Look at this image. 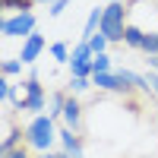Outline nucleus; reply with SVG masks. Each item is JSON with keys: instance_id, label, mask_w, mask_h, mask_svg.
I'll use <instances>...</instances> for the list:
<instances>
[{"instance_id": "nucleus-5", "label": "nucleus", "mask_w": 158, "mask_h": 158, "mask_svg": "<svg viewBox=\"0 0 158 158\" xmlns=\"http://www.w3.org/2000/svg\"><path fill=\"white\" fill-rule=\"evenodd\" d=\"M44 48H48L44 35H41V32H35V35H29V38H25V41H22V51H19V60L25 63V67H32V63H35L38 57L44 54Z\"/></svg>"}, {"instance_id": "nucleus-10", "label": "nucleus", "mask_w": 158, "mask_h": 158, "mask_svg": "<svg viewBox=\"0 0 158 158\" xmlns=\"http://www.w3.org/2000/svg\"><path fill=\"white\" fill-rule=\"evenodd\" d=\"M22 95L25 98H44L48 92L41 85V79H38V70H29V76L22 79Z\"/></svg>"}, {"instance_id": "nucleus-26", "label": "nucleus", "mask_w": 158, "mask_h": 158, "mask_svg": "<svg viewBox=\"0 0 158 158\" xmlns=\"http://www.w3.org/2000/svg\"><path fill=\"white\" fill-rule=\"evenodd\" d=\"M117 3H127V6H130V3H133V0H117Z\"/></svg>"}, {"instance_id": "nucleus-2", "label": "nucleus", "mask_w": 158, "mask_h": 158, "mask_svg": "<svg viewBox=\"0 0 158 158\" xmlns=\"http://www.w3.org/2000/svg\"><path fill=\"white\" fill-rule=\"evenodd\" d=\"M130 25V6L127 3H117L111 0L104 6V19H101V35L108 38L111 44H123V32Z\"/></svg>"}, {"instance_id": "nucleus-23", "label": "nucleus", "mask_w": 158, "mask_h": 158, "mask_svg": "<svg viewBox=\"0 0 158 158\" xmlns=\"http://www.w3.org/2000/svg\"><path fill=\"white\" fill-rule=\"evenodd\" d=\"M146 79H149V85H152V92H155V98H158V73H152V70H149V76H146Z\"/></svg>"}, {"instance_id": "nucleus-3", "label": "nucleus", "mask_w": 158, "mask_h": 158, "mask_svg": "<svg viewBox=\"0 0 158 158\" xmlns=\"http://www.w3.org/2000/svg\"><path fill=\"white\" fill-rule=\"evenodd\" d=\"M38 32V19L35 13H13V16H3L0 19V35L3 38H29Z\"/></svg>"}, {"instance_id": "nucleus-12", "label": "nucleus", "mask_w": 158, "mask_h": 158, "mask_svg": "<svg viewBox=\"0 0 158 158\" xmlns=\"http://www.w3.org/2000/svg\"><path fill=\"white\" fill-rule=\"evenodd\" d=\"M142 41H146V29H139V25L130 22V25H127V32H123V44H127V48H133V51H142Z\"/></svg>"}, {"instance_id": "nucleus-24", "label": "nucleus", "mask_w": 158, "mask_h": 158, "mask_svg": "<svg viewBox=\"0 0 158 158\" xmlns=\"http://www.w3.org/2000/svg\"><path fill=\"white\" fill-rule=\"evenodd\" d=\"M32 3L38 6V3H44V6H51V3H54V0H32Z\"/></svg>"}, {"instance_id": "nucleus-13", "label": "nucleus", "mask_w": 158, "mask_h": 158, "mask_svg": "<svg viewBox=\"0 0 158 158\" xmlns=\"http://www.w3.org/2000/svg\"><path fill=\"white\" fill-rule=\"evenodd\" d=\"M32 0H0V10L3 16H13V13H32Z\"/></svg>"}, {"instance_id": "nucleus-7", "label": "nucleus", "mask_w": 158, "mask_h": 158, "mask_svg": "<svg viewBox=\"0 0 158 158\" xmlns=\"http://www.w3.org/2000/svg\"><path fill=\"white\" fill-rule=\"evenodd\" d=\"M63 127H70V130H76L79 133V127H82V104H79V98L76 95H70L67 98V108H63Z\"/></svg>"}, {"instance_id": "nucleus-14", "label": "nucleus", "mask_w": 158, "mask_h": 158, "mask_svg": "<svg viewBox=\"0 0 158 158\" xmlns=\"http://www.w3.org/2000/svg\"><path fill=\"white\" fill-rule=\"evenodd\" d=\"M89 89H95L92 76H70V82H67V92H70V95H82V92H89Z\"/></svg>"}, {"instance_id": "nucleus-8", "label": "nucleus", "mask_w": 158, "mask_h": 158, "mask_svg": "<svg viewBox=\"0 0 158 158\" xmlns=\"http://www.w3.org/2000/svg\"><path fill=\"white\" fill-rule=\"evenodd\" d=\"M22 146H25V127H10L3 142H0V155H6L13 149H22Z\"/></svg>"}, {"instance_id": "nucleus-18", "label": "nucleus", "mask_w": 158, "mask_h": 158, "mask_svg": "<svg viewBox=\"0 0 158 158\" xmlns=\"http://www.w3.org/2000/svg\"><path fill=\"white\" fill-rule=\"evenodd\" d=\"M0 98H3L6 104H16L19 101L16 89H13V82H10V76H0Z\"/></svg>"}, {"instance_id": "nucleus-25", "label": "nucleus", "mask_w": 158, "mask_h": 158, "mask_svg": "<svg viewBox=\"0 0 158 158\" xmlns=\"http://www.w3.org/2000/svg\"><path fill=\"white\" fill-rule=\"evenodd\" d=\"M38 158H57V152H44V155H38Z\"/></svg>"}, {"instance_id": "nucleus-11", "label": "nucleus", "mask_w": 158, "mask_h": 158, "mask_svg": "<svg viewBox=\"0 0 158 158\" xmlns=\"http://www.w3.org/2000/svg\"><path fill=\"white\" fill-rule=\"evenodd\" d=\"M67 98H70V92H63V89H57V92H51V95H48V114L54 117V120H60V117H63Z\"/></svg>"}, {"instance_id": "nucleus-20", "label": "nucleus", "mask_w": 158, "mask_h": 158, "mask_svg": "<svg viewBox=\"0 0 158 158\" xmlns=\"http://www.w3.org/2000/svg\"><path fill=\"white\" fill-rule=\"evenodd\" d=\"M108 44H111V41H108V38H104L101 32L89 38V48H92V51H95V54H104V51H108Z\"/></svg>"}, {"instance_id": "nucleus-16", "label": "nucleus", "mask_w": 158, "mask_h": 158, "mask_svg": "<svg viewBox=\"0 0 158 158\" xmlns=\"http://www.w3.org/2000/svg\"><path fill=\"white\" fill-rule=\"evenodd\" d=\"M22 67L25 63L19 60V57H6V60H0V76H22Z\"/></svg>"}, {"instance_id": "nucleus-21", "label": "nucleus", "mask_w": 158, "mask_h": 158, "mask_svg": "<svg viewBox=\"0 0 158 158\" xmlns=\"http://www.w3.org/2000/svg\"><path fill=\"white\" fill-rule=\"evenodd\" d=\"M70 3H73V0H54V3H51V6H48V16H54V19H57V16H60V13H63V10H67Z\"/></svg>"}, {"instance_id": "nucleus-17", "label": "nucleus", "mask_w": 158, "mask_h": 158, "mask_svg": "<svg viewBox=\"0 0 158 158\" xmlns=\"http://www.w3.org/2000/svg\"><path fill=\"white\" fill-rule=\"evenodd\" d=\"M95 73H114V60L108 57V51L92 57V76H95Z\"/></svg>"}, {"instance_id": "nucleus-19", "label": "nucleus", "mask_w": 158, "mask_h": 158, "mask_svg": "<svg viewBox=\"0 0 158 158\" xmlns=\"http://www.w3.org/2000/svg\"><path fill=\"white\" fill-rule=\"evenodd\" d=\"M142 54H146V57H158V32H146V41H142Z\"/></svg>"}, {"instance_id": "nucleus-9", "label": "nucleus", "mask_w": 158, "mask_h": 158, "mask_svg": "<svg viewBox=\"0 0 158 158\" xmlns=\"http://www.w3.org/2000/svg\"><path fill=\"white\" fill-rule=\"evenodd\" d=\"M101 19H104V6L89 10V19H85V25H82V38H79V41H89L92 35H98V32H101Z\"/></svg>"}, {"instance_id": "nucleus-1", "label": "nucleus", "mask_w": 158, "mask_h": 158, "mask_svg": "<svg viewBox=\"0 0 158 158\" xmlns=\"http://www.w3.org/2000/svg\"><path fill=\"white\" fill-rule=\"evenodd\" d=\"M57 120L51 114H38V117H32L29 123H25V146L29 149H35L38 155H44V152H51V146L57 142Z\"/></svg>"}, {"instance_id": "nucleus-15", "label": "nucleus", "mask_w": 158, "mask_h": 158, "mask_svg": "<svg viewBox=\"0 0 158 158\" xmlns=\"http://www.w3.org/2000/svg\"><path fill=\"white\" fill-rule=\"evenodd\" d=\"M48 54L54 57V63H70V54H73V48L67 44V41H54L48 48Z\"/></svg>"}, {"instance_id": "nucleus-6", "label": "nucleus", "mask_w": 158, "mask_h": 158, "mask_svg": "<svg viewBox=\"0 0 158 158\" xmlns=\"http://www.w3.org/2000/svg\"><path fill=\"white\" fill-rule=\"evenodd\" d=\"M57 142H60V152H67V155H73V158H85L82 136H79L76 130H70V127H60V133H57Z\"/></svg>"}, {"instance_id": "nucleus-22", "label": "nucleus", "mask_w": 158, "mask_h": 158, "mask_svg": "<svg viewBox=\"0 0 158 158\" xmlns=\"http://www.w3.org/2000/svg\"><path fill=\"white\" fill-rule=\"evenodd\" d=\"M0 158H32V155H29V146H22V149H13V152L0 155Z\"/></svg>"}, {"instance_id": "nucleus-4", "label": "nucleus", "mask_w": 158, "mask_h": 158, "mask_svg": "<svg viewBox=\"0 0 158 158\" xmlns=\"http://www.w3.org/2000/svg\"><path fill=\"white\" fill-rule=\"evenodd\" d=\"M92 57L95 51L89 48V41H76L70 54V76H92Z\"/></svg>"}]
</instances>
